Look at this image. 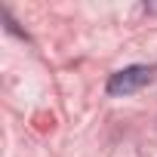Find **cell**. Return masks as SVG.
I'll return each mask as SVG.
<instances>
[{
	"instance_id": "obj_1",
	"label": "cell",
	"mask_w": 157,
	"mask_h": 157,
	"mask_svg": "<svg viewBox=\"0 0 157 157\" xmlns=\"http://www.w3.org/2000/svg\"><path fill=\"white\" fill-rule=\"evenodd\" d=\"M157 68L154 65H129V68H120L108 77V96H132L139 90H145L151 80H154Z\"/></svg>"
}]
</instances>
